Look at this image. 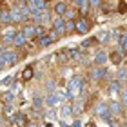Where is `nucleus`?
I'll return each mask as SVG.
<instances>
[{
	"mask_svg": "<svg viewBox=\"0 0 127 127\" xmlns=\"http://www.w3.org/2000/svg\"><path fill=\"white\" fill-rule=\"evenodd\" d=\"M67 95H69V100H76V98L84 93L85 89V84H84V78L80 76V74H74V76L69 78L67 82Z\"/></svg>",
	"mask_w": 127,
	"mask_h": 127,
	"instance_id": "f257e3e1",
	"label": "nucleus"
},
{
	"mask_svg": "<svg viewBox=\"0 0 127 127\" xmlns=\"http://www.w3.org/2000/svg\"><path fill=\"white\" fill-rule=\"evenodd\" d=\"M85 78H87L91 84H102V82L107 80V69L98 67V65H89L87 73H85Z\"/></svg>",
	"mask_w": 127,
	"mask_h": 127,
	"instance_id": "f03ea898",
	"label": "nucleus"
},
{
	"mask_svg": "<svg viewBox=\"0 0 127 127\" xmlns=\"http://www.w3.org/2000/svg\"><path fill=\"white\" fill-rule=\"evenodd\" d=\"M0 56L4 58V62H5V65H7V69L15 67V65H18V64H20L22 60H24L22 53H20V51H16V49H13V47H7V49H4Z\"/></svg>",
	"mask_w": 127,
	"mask_h": 127,
	"instance_id": "7ed1b4c3",
	"label": "nucleus"
},
{
	"mask_svg": "<svg viewBox=\"0 0 127 127\" xmlns=\"http://www.w3.org/2000/svg\"><path fill=\"white\" fill-rule=\"evenodd\" d=\"M16 31H18V27H15V26L2 27V29H0V45H4V47H13V40H15Z\"/></svg>",
	"mask_w": 127,
	"mask_h": 127,
	"instance_id": "20e7f679",
	"label": "nucleus"
},
{
	"mask_svg": "<svg viewBox=\"0 0 127 127\" xmlns=\"http://www.w3.org/2000/svg\"><path fill=\"white\" fill-rule=\"evenodd\" d=\"M93 114L96 118H100L103 120V122H111V113H109V105H107V102H103V100H98L95 102V105H93Z\"/></svg>",
	"mask_w": 127,
	"mask_h": 127,
	"instance_id": "39448f33",
	"label": "nucleus"
},
{
	"mask_svg": "<svg viewBox=\"0 0 127 127\" xmlns=\"http://www.w3.org/2000/svg\"><path fill=\"white\" fill-rule=\"evenodd\" d=\"M91 27H93V24L87 16H78L74 20V33L76 34H87L91 31Z\"/></svg>",
	"mask_w": 127,
	"mask_h": 127,
	"instance_id": "423d86ee",
	"label": "nucleus"
},
{
	"mask_svg": "<svg viewBox=\"0 0 127 127\" xmlns=\"http://www.w3.org/2000/svg\"><path fill=\"white\" fill-rule=\"evenodd\" d=\"M93 65H98V67H105V64L109 62V53L107 51H103L102 47L100 49H96L95 53H93Z\"/></svg>",
	"mask_w": 127,
	"mask_h": 127,
	"instance_id": "0eeeda50",
	"label": "nucleus"
},
{
	"mask_svg": "<svg viewBox=\"0 0 127 127\" xmlns=\"http://www.w3.org/2000/svg\"><path fill=\"white\" fill-rule=\"evenodd\" d=\"M27 7H29V13H42V11H47L49 9V4L45 0H29L27 2Z\"/></svg>",
	"mask_w": 127,
	"mask_h": 127,
	"instance_id": "6e6552de",
	"label": "nucleus"
},
{
	"mask_svg": "<svg viewBox=\"0 0 127 127\" xmlns=\"http://www.w3.org/2000/svg\"><path fill=\"white\" fill-rule=\"evenodd\" d=\"M107 105H109V113H111L113 118H120L124 114V111H125V107L120 103V100H109Z\"/></svg>",
	"mask_w": 127,
	"mask_h": 127,
	"instance_id": "1a4fd4ad",
	"label": "nucleus"
},
{
	"mask_svg": "<svg viewBox=\"0 0 127 127\" xmlns=\"http://www.w3.org/2000/svg\"><path fill=\"white\" fill-rule=\"evenodd\" d=\"M18 29L22 31V34L26 36V40H27V42H33V40L36 38V26H33L31 22L24 24L22 27H18Z\"/></svg>",
	"mask_w": 127,
	"mask_h": 127,
	"instance_id": "9d476101",
	"label": "nucleus"
},
{
	"mask_svg": "<svg viewBox=\"0 0 127 127\" xmlns=\"http://www.w3.org/2000/svg\"><path fill=\"white\" fill-rule=\"evenodd\" d=\"M69 5H71V4L64 2V0H56V2H53V5H51V11H53L55 16H64L65 11L69 9Z\"/></svg>",
	"mask_w": 127,
	"mask_h": 127,
	"instance_id": "9b49d317",
	"label": "nucleus"
},
{
	"mask_svg": "<svg viewBox=\"0 0 127 127\" xmlns=\"http://www.w3.org/2000/svg\"><path fill=\"white\" fill-rule=\"evenodd\" d=\"M49 27L55 29V31H58L62 36H65V18H64V16H53Z\"/></svg>",
	"mask_w": 127,
	"mask_h": 127,
	"instance_id": "f8f14e48",
	"label": "nucleus"
},
{
	"mask_svg": "<svg viewBox=\"0 0 127 127\" xmlns=\"http://www.w3.org/2000/svg\"><path fill=\"white\" fill-rule=\"evenodd\" d=\"M9 26H13L9 7L7 5H2V7H0V29H2V27H9Z\"/></svg>",
	"mask_w": 127,
	"mask_h": 127,
	"instance_id": "ddd939ff",
	"label": "nucleus"
},
{
	"mask_svg": "<svg viewBox=\"0 0 127 127\" xmlns=\"http://www.w3.org/2000/svg\"><path fill=\"white\" fill-rule=\"evenodd\" d=\"M27 44H29V42L26 40V36H24V34H22V31L18 29V31H16V34H15V40H13V49H16V51H24Z\"/></svg>",
	"mask_w": 127,
	"mask_h": 127,
	"instance_id": "4468645a",
	"label": "nucleus"
},
{
	"mask_svg": "<svg viewBox=\"0 0 127 127\" xmlns=\"http://www.w3.org/2000/svg\"><path fill=\"white\" fill-rule=\"evenodd\" d=\"M44 102H45V109H58V107L62 105L60 98L56 96L55 93H53V95H45V96H44Z\"/></svg>",
	"mask_w": 127,
	"mask_h": 127,
	"instance_id": "2eb2a0df",
	"label": "nucleus"
},
{
	"mask_svg": "<svg viewBox=\"0 0 127 127\" xmlns=\"http://www.w3.org/2000/svg\"><path fill=\"white\" fill-rule=\"evenodd\" d=\"M124 60H125V55H124V53H120L118 49H113L111 53H109V62L114 64L116 67L124 65Z\"/></svg>",
	"mask_w": 127,
	"mask_h": 127,
	"instance_id": "dca6fc26",
	"label": "nucleus"
},
{
	"mask_svg": "<svg viewBox=\"0 0 127 127\" xmlns=\"http://www.w3.org/2000/svg\"><path fill=\"white\" fill-rule=\"evenodd\" d=\"M0 100L4 102V105H16V93H13L11 89H5L0 96Z\"/></svg>",
	"mask_w": 127,
	"mask_h": 127,
	"instance_id": "f3484780",
	"label": "nucleus"
},
{
	"mask_svg": "<svg viewBox=\"0 0 127 127\" xmlns=\"http://www.w3.org/2000/svg\"><path fill=\"white\" fill-rule=\"evenodd\" d=\"M33 44H34V47H36V49H45V47H49V45H53V40H51V38L47 36V33H45L44 36L34 38Z\"/></svg>",
	"mask_w": 127,
	"mask_h": 127,
	"instance_id": "a211bd4d",
	"label": "nucleus"
},
{
	"mask_svg": "<svg viewBox=\"0 0 127 127\" xmlns=\"http://www.w3.org/2000/svg\"><path fill=\"white\" fill-rule=\"evenodd\" d=\"M71 5L80 11V16H87L89 15V4H87V0H73Z\"/></svg>",
	"mask_w": 127,
	"mask_h": 127,
	"instance_id": "6ab92c4d",
	"label": "nucleus"
},
{
	"mask_svg": "<svg viewBox=\"0 0 127 127\" xmlns=\"http://www.w3.org/2000/svg\"><path fill=\"white\" fill-rule=\"evenodd\" d=\"M16 113H18V109H16V105H5L4 107V118H5V122L7 124H11L15 120V116H16Z\"/></svg>",
	"mask_w": 127,
	"mask_h": 127,
	"instance_id": "aec40b11",
	"label": "nucleus"
},
{
	"mask_svg": "<svg viewBox=\"0 0 127 127\" xmlns=\"http://www.w3.org/2000/svg\"><path fill=\"white\" fill-rule=\"evenodd\" d=\"M58 114H60V120L71 118L73 116V105L71 103H62V105L58 107Z\"/></svg>",
	"mask_w": 127,
	"mask_h": 127,
	"instance_id": "412c9836",
	"label": "nucleus"
},
{
	"mask_svg": "<svg viewBox=\"0 0 127 127\" xmlns=\"http://www.w3.org/2000/svg\"><path fill=\"white\" fill-rule=\"evenodd\" d=\"M95 38H96L98 45H103V44H107L109 40H111V31L109 29H102V31H98L95 34Z\"/></svg>",
	"mask_w": 127,
	"mask_h": 127,
	"instance_id": "4be33fe9",
	"label": "nucleus"
},
{
	"mask_svg": "<svg viewBox=\"0 0 127 127\" xmlns=\"http://www.w3.org/2000/svg\"><path fill=\"white\" fill-rule=\"evenodd\" d=\"M122 84H120L118 82V80H114V78H111V80H109V82H107V91H109V93H111V95H116V93H122Z\"/></svg>",
	"mask_w": 127,
	"mask_h": 127,
	"instance_id": "5701e85b",
	"label": "nucleus"
},
{
	"mask_svg": "<svg viewBox=\"0 0 127 127\" xmlns=\"http://www.w3.org/2000/svg\"><path fill=\"white\" fill-rule=\"evenodd\" d=\"M34 78V67L33 65H27L24 71H22V76H20V82H24V84H27L29 80H33Z\"/></svg>",
	"mask_w": 127,
	"mask_h": 127,
	"instance_id": "b1692460",
	"label": "nucleus"
},
{
	"mask_svg": "<svg viewBox=\"0 0 127 127\" xmlns=\"http://www.w3.org/2000/svg\"><path fill=\"white\" fill-rule=\"evenodd\" d=\"M44 89H45V95H53L56 89H58V84H56L55 78H47L44 82Z\"/></svg>",
	"mask_w": 127,
	"mask_h": 127,
	"instance_id": "393cba45",
	"label": "nucleus"
},
{
	"mask_svg": "<svg viewBox=\"0 0 127 127\" xmlns=\"http://www.w3.org/2000/svg\"><path fill=\"white\" fill-rule=\"evenodd\" d=\"M114 49H118L120 53H124L127 56V33H122V36H120V40H118V44H116Z\"/></svg>",
	"mask_w": 127,
	"mask_h": 127,
	"instance_id": "a878e982",
	"label": "nucleus"
},
{
	"mask_svg": "<svg viewBox=\"0 0 127 127\" xmlns=\"http://www.w3.org/2000/svg\"><path fill=\"white\" fill-rule=\"evenodd\" d=\"M80 16V11L76 9V7H73V5H69V9L65 11V15H64V18L65 20H71V22H74Z\"/></svg>",
	"mask_w": 127,
	"mask_h": 127,
	"instance_id": "bb28decb",
	"label": "nucleus"
},
{
	"mask_svg": "<svg viewBox=\"0 0 127 127\" xmlns=\"http://www.w3.org/2000/svg\"><path fill=\"white\" fill-rule=\"evenodd\" d=\"M114 80H118L120 84H127V76H125V65H120L116 67V76H114Z\"/></svg>",
	"mask_w": 127,
	"mask_h": 127,
	"instance_id": "cd10ccee",
	"label": "nucleus"
},
{
	"mask_svg": "<svg viewBox=\"0 0 127 127\" xmlns=\"http://www.w3.org/2000/svg\"><path fill=\"white\" fill-rule=\"evenodd\" d=\"M73 105V116L76 118V116H80L82 114V111H84V102H80V100H74V103H71Z\"/></svg>",
	"mask_w": 127,
	"mask_h": 127,
	"instance_id": "c85d7f7f",
	"label": "nucleus"
},
{
	"mask_svg": "<svg viewBox=\"0 0 127 127\" xmlns=\"http://www.w3.org/2000/svg\"><path fill=\"white\" fill-rule=\"evenodd\" d=\"M89 4V13H95V11H100L103 5V0H87Z\"/></svg>",
	"mask_w": 127,
	"mask_h": 127,
	"instance_id": "c756f323",
	"label": "nucleus"
},
{
	"mask_svg": "<svg viewBox=\"0 0 127 127\" xmlns=\"http://www.w3.org/2000/svg\"><path fill=\"white\" fill-rule=\"evenodd\" d=\"M47 36H49L51 40H53V44H56V42H58V40H60V38H64V36H62V34H60L58 31H55V29H51V27H49V29H47Z\"/></svg>",
	"mask_w": 127,
	"mask_h": 127,
	"instance_id": "7c9ffc66",
	"label": "nucleus"
},
{
	"mask_svg": "<svg viewBox=\"0 0 127 127\" xmlns=\"http://www.w3.org/2000/svg\"><path fill=\"white\" fill-rule=\"evenodd\" d=\"M42 116L47 118V120H55V116H56V109H45V111L42 113Z\"/></svg>",
	"mask_w": 127,
	"mask_h": 127,
	"instance_id": "2f4dec72",
	"label": "nucleus"
},
{
	"mask_svg": "<svg viewBox=\"0 0 127 127\" xmlns=\"http://www.w3.org/2000/svg\"><path fill=\"white\" fill-rule=\"evenodd\" d=\"M67 34H74V22L65 20V36Z\"/></svg>",
	"mask_w": 127,
	"mask_h": 127,
	"instance_id": "473e14b6",
	"label": "nucleus"
},
{
	"mask_svg": "<svg viewBox=\"0 0 127 127\" xmlns=\"http://www.w3.org/2000/svg\"><path fill=\"white\" fill-rule=\"evenodd\" d=\"M120 103L127 109V87H124L122 89V93H120Z\"/></svg>",
	"mask_w": 127,
	"mask_h": 127,
	"instance_id": "72a5a7b5",
	"label": "nucleus"
},
{
	"mask_svg": "<svg viewBox=\"0 0 127 127\" xmlns=\"http://www.w3.org/2000/svg\"><path fill=\"white\" fill-rule=\"evenodd\" d=\"M26 127H40V125H38L36 120H31V118H29V120L26 122Z\"/></svg>",
	"mask_w": 127,
	"mask_h": 127,
	"instance_id": "f704fd0d",
	"label": "nucleus"
},
{
	"mask_svg": "<svg viewBox=\"0 0 127 127\" xmlns=\"http://www.w3.org/2000/svg\"><path fill=\"white\" fill-rule=\"evenodd\" d=\"M4 69H7V65H5V62H4V58H2V56H0V73H2Z\"/></svg>",
	"mask_w": 127,
	"mask_h": 127,
	"instance_id": "c9c22d12",
	"label": "nucleus"
},
{
	"mask_svg": "<svg viewBox=\"0 0 127 127\" xmlns=\"http://www.w3.org/2000/svg\"><path fill=\"white\" fill-rule=\"evenodd\" d=\"M5 124V118H4V114H0V127H2Z\"/></svg>",
	"mask_w": 127,
	"mask_h": 127,
	"instance_id": "e433bc0d",
	"label": "nucleus"
},
{
	"mask_svg": "<svg viewBox=\"0 0 127 127\" xmlns=\"http://www.w3.org/2000/svg\"><path fill=\"white\" fill-rule=\"evenodd\" d=\"M4 107H5V105H4V102H2V100H0V114H2V113H4Z\"/></svg>",
	"mask_w": 127,
	"mask_h": 127,
	"instance_id": "4c0bfd02",
	"label": "nucleus"
},
{
	"mask_svg": "<svg viewBox=\"0 0 127 127\" xmlns=\"http://www.w3.org/2000/svg\"><path fill=\"white\" fill-rule=\"evenodd\" d=\"M2 127H11V124H7V122H5V124H4Z\"/></svg>",
	"mask_w": 127,
	"mask_h": 127,
	"instance_id": "58836bf2",
	"label": "nucleus"
},
{
	"mask_svg": "<svg viewBox=\"0 0 127 127\" xmlns=\"http://www.w3.org/2000/svg\"><path fill=\"white\" fill-rule=\"evenodd\" d=\"M64 2H67V4H71V2H73V0H64Z\"/></svg>",
	"mask_w": 127,
	"mask_h": 127,
	"instance_id": "ea45409f",
	"label": "nucleus"
},
{
	"mask_svg": "<svg viewBox=\"0 0 127 127\" xmlns=\"http://www.w3.org/2000/svg\"><path fill=\"white\" fill-rule=\"evenodd\" d=\"M125 76H127V65H125Z\"/></svg>",
	"mask_w": 127,
	"mask_h": 127,
	"instance_id": "a19ab883",
	"label": "nucleus"
},
{
	"mask_svg": "<svg viewBox=\"0 0 127 127\" xmlns=\"http://www.w3.org/2000/svg\"><path fill=\"white\" fill-rule=\"evenodd\" d=\"M45 2H47V4H49V2H51V0H45Z\"/></svg>",
	"mask_w": 127,
	"mask_h": 127,
	"instance_id": "79ce46f5",
	"label": "nucleus"
},
{
	"mask_svg": "<svg viewBox=\"0 0 127 127\" xmlns=\"http://www.w3.org/2000/svg\"><path fill=\"white\" fill-rule=\"evenodd\" d=\"M27 2H29V0H27Z\"/></svg>",
	"mask_w": 127,
	"mask_h": 127,
	"instance_id": "37998d69",
	"label": "nucleus"
}]
</instances>
